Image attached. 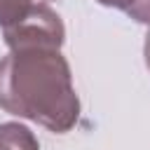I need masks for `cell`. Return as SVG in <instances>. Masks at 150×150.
Returning a JSON list of instances; mask_svg holds the SVG:
<instances>
[{
	"label": "cell",
	"mask_w": 150,
	"mask_h": 150,
	"mask_svg": "<svg viewBox=\"0 0 150 150\" xmlns=\"http://www.w3.org/2000/svg\"><path fill=\"white\" fill-rule=\"evenodd\" d=\"M143 56H145V66H148V70H150V30H148V35H145V45H143Z\"/></svg>",
	"instance_id": "cell-6"
},
{
	"label": "cell",
	"mask_w": 150,
	"mask_h": 150,
	"mask_svg": "<svg viewBox=\"0 0 150 150\" xmlns=\"http://www.w3.org/2000/svg\"><path fill=\"white\" fill-rule=\"evenodd\" d=\"M0 108L54 134L80 120V98L61 47H16L0 59Z\"/></svg>",
	"instance_id": "cell-1"
},
{
	"label": "cell",
	"mask_w": 150,
	"mask_h": 150,
	"mask_svg": "<svg viewBox=\"0 0 150 150\" xmlns=\"http://www.w3.org/2000/svg\"><path fill=\"white\" fill-rule=\"evenodd\" d=\"M96 2L103 7H112V9L124 12L136 23L150 26V0H96Z\"/></svg>",
	"instance_id": "cell-4"
},
{
	"label": "cell",
	"mask_w": 150,
	"mask_h": 150,
	"mask_svg": "<svg viewBox=\"0 0 150 150\" xmlns=\"http://www.w3.org/2000/svg\"><path fill=\"white\" fill-rule=\"evenodd\" d=\"M35 5V0H0V28H9L14 23H19L30 7Z\"/></svg>",
	"instance_id": "cell-5"
},
{
	"label": "cell",
	"mask_w": 150,
	"mask_h": 150,
	"mask_svg": "<svg viewBox=\"0 0 150 150\" xmlns=\"http://www.w3.org/2000/svg\"><path fill=\"white\" fill-rule=\"evenodd\" d=\"M5 45L16 47H63L66 26L61 16L45 2H35L30 12L14 26L5 28Z\"/></svg>",
	"instance_id": "cell-2"
},
{
	"label": "cell",
	"mask_w": 150,
	"mask_h": 150,
	"mask_svg": "<svg viewBox=\"0 0 150 150\" xmlns=\"http://www.w3.org/2000/svg\"><path fill=\"white\" fill-rule=\"evenodd\" d=\"M0 150H40L35 134L21 122L0 124Z\"/></svg>",
	"instance_id": "cell-3"
}]
</instances>
